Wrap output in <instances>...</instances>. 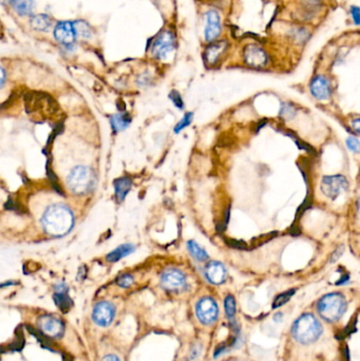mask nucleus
I'll return each mask as SVG.
<instances>
[{"instance_id": "nucleus-8", "label": "nucleus", "mask_w": 360, "mask_h": 361, "mask_svg": "<svg viewBox=\"0 0 360 361\" xmlns=\"http://www.w3.org/2000/svg\"><path fill=\"white\" fill-rule=\"evenodd\" d=\"M54 37L61 46L71 49L78 38L74 23L61 22L57 24L54 29Z\"/></svg>"}, {"instance_id": "nucleus-33", "label": "nucleus", "mask_w": 360, "mask_h": 361, "mask_svg": "<svg viewBox=\"0 0 360 361\" xmlns=\"http://www.w3.org/2000/svg\"><path fill=\"white\" fill-rule=\"evenodd\" d=\"M226 243H227L228 246L233 247V249H238V250H245L248 245H246L245 242L243 241H236V240H231V239H226Z\"/></svg>"}, {"instance_id": "nucleus-21", "label": "nucleus", "mask_w": 360, "mask_h": 361, "mask_svg": "<svg viewBox=\"0 0 360 361\" xmlns=\"http://www.w3.org/2000/svg\"><path fill=\"white\" fill-rule=\"evenodd\" d=\"M187 249H188V251H189L190 255L192 256L193 259H195L197 261L203 262V261L208 259L207 253L205 252L197 242H194V241H192V240L188 241V243H187Z\"/></svg>"}, {"instance_id": "nucleus-13", "label": "nucleus", "mask_w": 360, "mask_h": 361, "mask_svg": "<svg viewBox=\"0 0 360 361\" xmlns=\"http://www.w3.org/2000/svg\"><path fill=\"white\" fill-rule=\"evenodd\" d=\"M205 275L212 284H222L227 278V271L225 266L218 261H211L205 268Z\"/></svg>"}, {"instance_id": "nucleus-24", "label": "nucleus", "mask_w": 360, "mask_h": 361, "mask_svg": "<svg viewBox=\"0 0 360 361\" xmlns=\"http://www.w3.org/2000/svg\"><path fill=\"white\" fill-rule=\"evenodd\" d=\"M224 306H225V312L227 317L230 319V322H234V315H235V300L233 296L228 295L227 297L225 298L224 301Z\"/></svg>"}, {"instance_id": "nucleus-6", "label": "nucleus", "mask_w": 360, "mask_h": 361, "mask_svg": "<svg viewBox=\"0 0 360 361\" xmlns=\"http://www.w3.org/2000/svg\"><path fill=\"white\" fill-rule=\"evenodd\" d=\"M348 188V182L343 175H328L321 182V190L324 195L332 200L337 199Z\"/></svg>"}, {"instance_id": "nucleus-17", "label": "nucleus", "mask_w": 360, "mask_h": 361, "mask_svg": "<svg viewBox=\"0 0 360 361\" xmlns=\"http://www.w3.org/2000/svg\"><path fill=\"white\" fill-rule=\"evenodd\" d=\"M226 48H227V43L226 41H219L217 44H212L210 47L207 48L205 57H206L207 63L209 65H214L220 59V57L225 52Z\"/></svg>"}, {"instance_id": "nucleus-22", "label": "nucleus", "mask_w": 360, "mask_h": 361, "mask_svg": "<svg viewBox=\"0 0 360 361\" xmlns=\"http://www.w3.org/2000/svg\"><path fill=\"white\" fill-rule=\"evenodd\" d=\"M51 24H52V20L51 18L46 15V14H38V15H34L31 19V25L38 31H46L51 27Z\"/></svg>"}, {"instance_id": "nucleus-32", "label": "nucleus", "mask_w": 360, "mask_h": 361, "mask_svg": "<svg viewBox=\"0 0 360 361\" xmlns=\"http://www.w3.org/2000/svg\"><path fill=\"white\" fill-rule=\"evenodd\" d=\"M346 145L348 147L349 150H352L354 152H358L359 151V141L356 138H348L346 140Z\"/></svg>"}, {"instance_id": "nucleus-37", "label": "nucleus", "mask_w": 360, "mask_h": 361, "mask_svg": "<svg viewBox=\"0 0 360 361\" xmlns=\"http://www.w3.org/2000/svg\"><path fill=\"white\" fill-rule=\"evenodd\" d=\"M101 361H121L119 358L115 355H107L101 359Z\"/></svg>"}, {"instance_id": "nucleus-28", "label": "nucleus", "mask_w": 360, "mask_h": 361, "mask_svg": "<svg viewBox=\"0 0 360 361\" xmlns=\"http://www.w3.org/2000/svg\"><path fill=\"white\" fill-rule=\"evenodd\" d=\"M192 117H193L192 112L186 113V114H185V116L181 119V122L176 126V128H174V132L179 133L181 130H183L184 128H186L187 126H189L190 124H191V122H192Z\"/></svg>"}, {"instance_id": "nucleus-31", "label": "nucleus", "mask_w": 360, "mask_h": 361, "mask_svg": "<svg viewBox=\"0 0 360 361\" xmlns=\"http://www.w3.org/2000/svg\"><path fill=\"white\" fill-rule=\"evenodd\" d=\"M169 96H170L171 100L173 101V104L176 105L178 108H180V109H183V108H184V102H183V99H182L181 95L178 93L177 91H172Z\"/></svg>"}, {"instance_id": "nucleus-23", "label": "nucleus", "mask_w": 360, "mask_h": 361, "mask_svg": "<svg viewBox=\"0 0 360 361\" xmlns=\"http://www.w3.org/2000/svg\"><path fill=\"white\" fill-rule=\"evenodd\" d=\"M130 122H131V118L129 117V115L118 113V114H115L112 116L111 125L115 131H122L129 126Z\"/></svg>"}, {"instance_id": "nucleus-3", "label": "nucleus", "mask_w": 360, "mask_h": 361, "mask_svg": "<svg viewBox=\"0 0 360 361\" xmlns=\"http://www.w3.org/2000/svg\"><path fill=\"white\" fill-rule=\"evenodd\" d=\"M346 300L343 295L332 293L323 296L319 300L317 309L325 321L335 322L343 316L346 311Z\"/></svg>"}, {"instance_id": "nucleus-10", "label": "nucleus", "mask_w": 360, "mask_h": 361, "mask_svg": "<svg viewBox=\"0 0 360 361\" xmlns=\"http://www.w3.org/2000/svg\"><path fill=\"white\" fill-rule=\"evenodd\" d=\"M162 286L167 291L177 292L186 286V277L176 268H169L163 273L161 278Z\"/></svg>"}, {"instance_id": "nucleus-4", "label": "nucleus", "mask_w": 360, "mask_h": 361, "mask_svg": "<svg viewBox=\"0 0 360 361\" xmlns=\"http://www.w3.org/2000/svg\"><path fill=\"white\" fill-rule=\"evenodd\" d=\"M94 173L89 167L77 166L72 169L67 177V185L72 192L85 194L94 186Z\"/></svg>"}, {"instance_id": "nucleus-2", "label": "nucleus", "mask_w": 360, "mask_h": 361, "mask_svg": "<svg viewBox=\"0 0 360 361\" xmlns=\"http://www.w3.org/2000/svg\"><path fill=\"white\" fill-rule=\"evenodd\" d=\"M322 334V325L312 314H303L292 326V335L301 344L315 342Z\"/></svg>"}, {"instance_id": "nucleus-35", "label": "nucleus", "mask_w": 360, "mask_h": 361, "mask_svg": "<svg viewBox=\"0 0 360 361\" xmlns=\"http://www.w3.org/2000/svg\"><path fill=\"white\" fill-rule=\"evenodd\" d=\"M297 145L299 146V148H300V149H305V150H306V151H308V152H310V151H311V152H314V150L312 149V147H311V146H308V145H306V144H304L303 142H301V143H300V142H298V141H297Z\"/></svg>"}, {"instance_id": "nucleus-1", "label": "nucleus", "mask_w": 360, "mask_h": 361, "mask_svg": "<svg viewBox=\"0 0 360 361\" xmlns=\"http://www.w3.org/2000/svg\"><path fill=\"white\" fill-rule=\"evenodd\" d=\"M44 231L54 238L68 234L74 226V214L63 204H54L45 211L42 218Z\"/></svg>"}, {"instance_id": "nucleus-25", "label": "nucleus", "mask_w": 360, "mask_h": 361, "mask_svg": "<svg viewBox=\"0 0 360 361\" xmlns=\"http://www.w3.org/2000/svg\"><path fill=\"white\" fill-rule=\"evenodd\" d=\"M295 292H296L295 290H290V291H287V292H285V293H282V294H280L278 297H276L275 301H274V303H273V308H278V307L282 306L283 304H285V303H286L287 301H289L290 299L292 298V296H294Z\"/></svg>"}, {"instance_id": "nucleus-18", "label": "nucleus", "mask_w": 360, "mask_h": 361, "mask_svg": "<svg viewBox=\"0 0 360 361\" xmlns=\"http://www.w3.org/2000/svg\"><path fill=\"white\" fill-rule=\"evenodd\" d=\"M135 251H136V247L132 244H123L107 256V260L109 262H116V261L123 259V258L129 256Z\"/></svg>"}, {"instance_id": "nucleus-15", "label": "nucleus", "mask_w": 360, "mask_h": 361, "mask_svg": "<svg viewBox=\"0 0 360 361\" xmlns=\"http://www.w3.org/2000/svg\"><path fill=\"white\" fill-rule=\"evenodd\" d=\"M312 94L320 100L326 99L331 95V85L324 76H317L311 84Z\"/></svg>"}, {"instance_id": "nucleus-16", "label": "nucleus", "mask_w": 360, "mask_h": 361, "mask_svg": "<svg viewBox=\"0 0 360 361\" xmlns=\"http://www.w3.org/2000/svg\"><path fill=\"white\" fill-rule=\"evenodd\" d=\"M54 301L58 308L63 313H68L72 306V300L68 296V287L65 284H58L55 286Z\"/></svg>"}, {"instance_id": "nucleus-29", "label": "nucleus", "mask_w": 360, "mask_h": 361, "mask_svg": "<svg viewBox=\"0 0 360 361\" xmlns=\"http://www.w3.org/2000/svg\"><path fill=\"white\" fill-rule=\"evenodd\" d=\"M133 282H135V279H133V277L131 275L128 274L122 275L121 277H118V279L116 281L117 285H119L121 287H129L133 284Z\"/></svg>"}, {"instance_id": "nucleus-5", "label": "nucleus", "mask_w": 360, "mask_h": 361, "mask_svg": "<svg viewBox=\"0 0 360 361\" xmlns=\"http://www.w3.org/2000/svg\"><path fill=\"white\" fill-rule=\"evenodd\" d=\"M195 312L199 320L205 325L214 323L219 316L218 304L210 297L202 298L195 307Z\"/></svg>"}, {"instance_id": "nucleus-9", "label": "nucleus", "mask_w": 360, "mask_h": 361, "mask_svg": "<svg viewBox=\"0 0 360 361\" xmlns=\"http://www.w3.org/2000/svg\"><path fill=\"white\" fill-rule=\"evenodd\" d=\"M38 329L49 338H60L65 333V325L58 318L46 315L39 318Z\"/></svg>"}, {"instance_id": "nucleus-14", "label": "nucleus", "mask_w": 360, "mask_h": 361, "mask_svg": "<svg viewBox=\"0 0 360 361\" xmlns=\"http://www.w3.org/2000/svg\"><path fill=\"white\" fill-rule=\"evenodd\" d=\"M221 24L220 17L215 11H209L206 15V27H205V39L212 43L220 36Z\"/></svg>"}, {"instance_id": "nucleus-11", "label": "nucleus", "mask_w": 360, "mask_h": 361, "mask_svg": "<svg viewBox=\"0 0 360 361\" xmlns=\"http://www.w3.org/2000/svg\"><path fill=\"white\" fill-rule=\"evenodd\" d=\"M115 316V307L108 301L98 302L92 312V319L99 326H108Z\"/></svg>"}, {"instance_id": "nucleus-26", "label": "nucleus", "mask_w": 360, "mask_h": 361, "mask_svg": "<svg viewBox=\"0 0 360 361\" xmlns=\"http://www.w3.org/2000/svg\"><path fill=\"white\" fill-rule=\"evenodd\" d=\"M17 333L18 335L15 336L13 341L9 344V347L8 349H11V350H20L24 345H25V338H24V334L22 333V331L20 329H17Z\"/></svg>"}, {"instance_id": "nucleus-36", "label": "nucleus", "mask_w": 360, "mask_h": 361, "mask_svg": "<svg viewBox=\"0 0 360 361\" xmlns=\"http://www.w3.org/2000/svg\"><path fill=\"white\" fill-rule=\"evenodd\" d=\"M5 81H6V72L2 67H0V89L3 88Z\"/></svg>"}, {"instance_id": "nucleus-7", "label": "nucleus", "mask_w": 360, "mask_h": 361, "mask_svg": "<svg viewBox=\"0 0 360 361\" xmlns=\"http://www.w3.org/2000/svg\"><path fill=\"white\" fill-rule=\"evenodd\" d=\"M174 49V37L169 31H163L153 40L151 52L159 59H166Z\"/></svg>"}, {"instance_id": "nucleus-30", "label": "nucleus", "mask_w": 360, "mask_h": 361, "mask_svg": "<svg viewBox=\"0 0 360 361\" xmlns=\"http://www.w3.org/2000/svg\"><path fill=\"white\" fill-rule=\"evenodd\" d=\"M295 115V110L293 108V106L287 105V104H283L282 109H281V116H283L286 119H290Z\"/></svg>"}, {"instance_id": "nucleus-12", "label": "nucleus", "mask_w": 360, "mask_h": 361, "mask_svg": "<svg viewBox=\"0 0 360 361\" xmlns=\"http://www.w3.org/2000/svg\"><path fill=\"white\" fill-rule=\"evenodd\" d=\"M246 64L254 68H262L267 64V55L264 51L257 46L246 47L244 51Z\"/></svg>"}, {"instance_id": "nucleus-34", "label": "nucleus", "mask_w": 360, "mask_h": 361, "mask_svg": "<svg viewBox=\"0 0 360 361\" xmlns=\"http://www.w3.org/2000/svg\"><path fill=\"white\" fill-rule=\"evenodd\" d=\"M351 12H352V16H353V19L356 25L359 24V9L357 7H353L351 9Z\"/></svg>"}, {"instance_id": "nucleus-19", "label": "nucleus", "mask_w": 360, "mask_h": 361, "mask_svg": "<svg viewBox=\"0 0 360 361\" xmlns=\"http://www.w3.org/2000/svg\"><path fill=\"white\" fill-rule=\"evenodd\" d=\"M131 186H132V181L129 178H122L115 181L114 188H115L116 198L118 201H123L126 198L127 193L130 191Z\"/></svg>"}, {"instance_id": "nucleus-38", "label": "nucleus", "mask_w": 360, "mask_h": 361, "mask_svg": "<svg viewBox=\"0 0 360 361\" xmlns=\"http://www.w3.org/2000/svg\"><path fill=\"white\" fill-rule=\"evenodd\" d=\"M359 124H360V119H359V118H356V119H354V121L352 122V126H353V128L356 130V132H357V133H359V132H360Z\"/></svg>"}, {"instance_id": "nucleus-20", "label": "nucleus", "mask_w": 360, "mask_h": 361, "mask_svg": "<svg viewBox=\"0 0 360 361\" xmlns=\"http://www.w3.org/2000/svg\"><path fill=\"white\" fill-rule=\"evenodd\" d=\"M11 4L15 11L23 16L32 13L34 8V0H11Z\"/></svg>"}, {"instance_id": "nucleus-27", "label": "nucleus", "mask_w": 360, "mask_h": 361, "mask_svg": "<svg viewBox=\"0 0 360 361\" xmlns=\"http://www.w3.org/2000/svg\"><path fill=\"white\" fill-rule=\"evenodd\" d=\"M74 25H75V30H76L77 37L88 38L90 36L91 31H90V28L88 27L87 24L78 22V23H74Z\"/></svg>"}]
</instances>
